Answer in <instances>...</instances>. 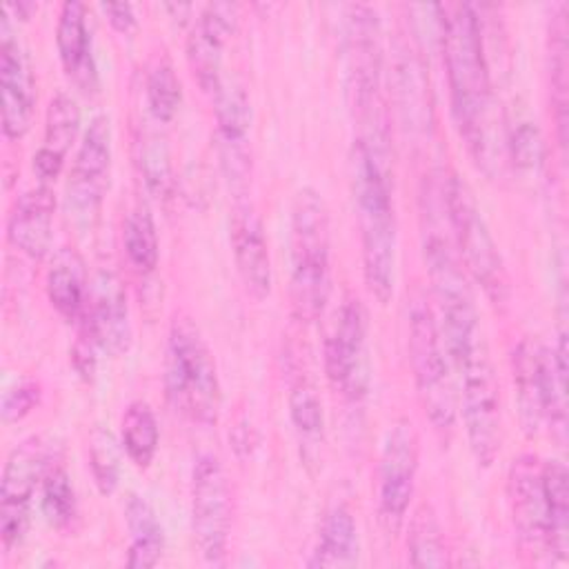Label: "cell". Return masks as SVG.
<instances>
[{"instance_id":"obj_1","label":"cell","mask_w":569,"mask_h":569,"mask_svg":"<svg viewBox=\"0 0 569 569\" xmlns=\"http://www.w3.org/2000/svg\"><path fill=\"white\" fill-rule=\"evenodd\" d=\"M438 40L458 131L476 162L489 173V167L500 160V127L476 7L438 4Z\"/></svg>"},{"instance_id":"obj_2","label":"cell","mask_w":569,"mask_h":569,"mask_svg":"<svg viewBox=\"0 0 569 569\" xmlns=\"http://www.w3.org/2000/svg\"><path fill=\"white\" fill-rule=\"evenodd\" d=\"M351 189L360 227L365 282L371 296L385 305L396 284L398 249L389 144L356 138L351 149Z\"/></svg>"},{"instance_id":"obj_3","label":"cell","mask_w":569,"mask_h":569,"mask_svg":"<svg viewBox=\"0 0 569 569\" xmlns=\"http://www.w3.org/2000/svg\"><path fill=\"white\" fill-rule=\"evenodd\" d=\"M331 293L329 211L313 187H302L289 213V296L293 316L313 322Z\"/></svg>"},{"instance_id":"obj_4","label":"cell","mask_w":569,"mask_h":569,"mask_svg":"<svg viewBox=\"0 0 569 569\" xmlns=\"http://www.w3.org/2000/svg\"><path fill=\"white\" fill-rule=\"evenodd\" d=\"M164 391L171 407L196 425H216L222 393L213 356L187 313H176L164 349Z\"/></svg>"},{"instance_id":"obj_5","label":"cell","mask_w":569,"mask_h":569,"mask_svg":"<svg viewBox=\"0 0 569 569\" xmlns=\"http://www.w3.org/2000/svg\"><path fill=\"white\" fill-rule=\"evenodd\" d=\"M422 251L440 313V338L451 367L458 369L485 347L469 273L451 249V242L436 227L425 231Z\"/></svg>"},{"instance_id":"obj_6","label":"cell","mask_w":569,"mask_h":569,"mask_svg":"<svg viewBox=\"0 0 569 569\" xmlns=\"http://www.w3.org/2000/svg\"><path fill=\"white\" fill-rule=\"evenodd\" d=\"M409 362L418 400L438 431H451L458 416V396L451 362L445 351L438 320L422 296L409 305Z\"/></svg>"},{"instance_id":"obj_7","label":"cell","mask_w":569,"mask_h":569,"mask_svg":"<svg viewBox=\"0 0 569 569\" xmlns=\"http://www.w3.org/2000/svg\"><path fill=\"white\" fill-rule=\"evenodd\" d=\"M442 196L465 271L482 287L493 305H502L509 298L507 269L473 191L458 173H451L442 187Z\"/></svg>"},{"instance_id":"obj_8","label":"cell","mask_w":569,"mask_h":569,"mask_svg":"<svg viewBox=\"0 0 569 569\" xmlns=\"http://www.w3.org/2000/svg\"><path fill=\"white\" fill-rule=\"evenodd\" d=\"M325 369L331 387L349 402H362L371 387L369 318L360 298L340 305L336 325L325 342Z\"/></svg>"},{"instance_id":"obj_9","label":"cell","mask_w":569,"mask_h":569,"mask_svg":"<svg viewBox=\"0 0 569 569\" xmlns=\"http://www.w3.org/2000/svg\"><path fill=\"white\" fill-rule=\"evenodd\" d=\"M191 533L207 565H222L231 533V487L218 456L200 453L191 471Z\"/></svg>"},{"instance_id":"obj_10","label":"cell","mask_w":569,"mask_h":569,"mask_svg":"<svg viewBox=\"0 0 569 569\" xmlns=\"http://www.w3.org/2000/svg\"><path fill=\"white\" fill-rule=\"evenodd\" d=\"M460 409L469 449L480 467H491L500 451V391L487 347L467 358L458 369Z\"/></svg>"},{"instance_id":"obj_11","label":"cell","mask_w":569,"mask_h":569,"mask_svg":"<svg viewBox=\"0 0 569 569\" xmlns=\"http://www.w3.org/2000/svg\"><path fill=\"white\" fill-rule=\"evenodd\" d=\"M49 458V447L40 436L24 438L7 456L0 482V538L4 549L20 545L27 533L31 498L51 467Z\"/></svg>"},{"instance_id":"obj_12","label":"cell","mask_w":569,"mask_h":569,"mask_svg":"<svg viewBox=\"0 0 569 569\" xmlns=\"http://www.w3.org/2000/svg\"><path fill=\"white\" fill-rule=\"evenodd\" d=\"M418 469V436L409 418L396 420L382 442L378 465V518L389 536L405 522Z\"/></svg>"},{"instance_id":"obj_13","label":"cell","mask_w":569,"mask_h":569,"mask_svg":"<svg viewBox=\"0 0 569 569\" xmlns=\"http://www.w3.org/2000/svg\"><path fill=\"white\" fill-rule=\"evenodd\" d=\"M111 176V122L98 113L91 118L78 144L69 182L67 207L73 213L76 224L91 227L98 218L100 204L109 189Z\"/></svg>"},{"instance_id":"obj_14","label":"cell","mask_w":569,"mask_h":569,"mask_svg":"<svg viewBox=\"0 0 569 569\" xmlns=\"http://www.w3.org/2000/svg\"><path fill=\"white\" fill-rule=\"evenodd\" d=\"M0 89H2V133L20 140L33 120L36 76L27 49L11 27V16L2 9L0 20Z\"/></svg>"},{"instance_id":"obj_15","label":"cell","mask_w":569,"mask_h":569,"mask_svg":"<svg viewBox=\"0 0 569 569\" xmlns=\"http://www.w3.org/2000/svg\"><path fill=\"white\" fill-rule=\"evenodd\" d=\"M238 24V7L209 2L193 20L187 36V60L200 89L211 98L222 89V51Z\"/></svg>"},{"instance_id":"obj_16","label":"cell","mask_w":569,"mask_h":569,"mask_svg":"<svg viewBox=\"0 0 569 569\" xmlns=\"http://www.w3.org/2000/svg\"><path fill=\"white\" fill-rule=\"evenodd\" d=\"M507 491L513 529L522 549L536 556L547 553V505L538 456L522 453L511 462Z\"/></svg>"},{"instance_id":"obj_17","label":"cell","mask_w":569,"mask_h":569,"mask_svg":"<svg viewBox=\"0 0 569 569\" xmlns=\"http://www.w3.org/2000/svg\"><path fill=\"white\" fill-rule=\"evenodd\" d=\"M231 253L238 276L249 296L262 300L271 291V258L264 227L251 202L242 200L231 211L229 222Z\"/></svg>"},{"instance_id":"obj_18","label":"cell","mask_w":569,"mask_h":569,"mask_svg":"<svg viewBox=\"0 0 569 569\" xmlns=\"http://www.w3.org/2000/svg\"><path fill=\"white\" fill-rule=\"evenodd\" d=\"M82 318L89 322L100 347L113 356L131 347V316L122 280L111 269H98L89 284Z\"/></svg>"},{"instance_id":"obj_19","label":"cell","mask_w":569,"mask_h":569,"mask_svg":"<svg viewBox=\"0 0 569 569\" xmlns=\"http://www.w3.org/2000/svg\"><path fill=\"white\" fill-rule=\"evenodd\" d=\"M56 196L49 184H38L16 198L7 218V238L24 256L40 260L53 238Z\"/></svg>"},{"instance_id":"obj_20","label":"cell","mask_w":569,"mask_h":569,"mask_svg":"<svg viewBox=\"0 0 569 569\" xmlns=\"http://www.w3.org/2000/svg\"><path fill=\"white\" fill-rule=\"evenodd\" d=\"M56 44L67 78L82 93H93L98 89V64L87 27V7L82 2H62L56 24Z\"/></svg>"},{"instance_id":"obj_21","label":"cell","mask_w":569,"mask_h":569,"mask_svg":"<svg viewBox=\"0 0 569 569\" xmlns=\"http://www.w3.org/2000/svg\"><path fill=\"white\" fill-rule=\"evenodd\" d=\"M216 111L218 140L229 180H242L247 173V136L251 127V104L242 84L224 82L211 98Z\"/></svg>"},{"instance_id":"obj_22","label":"cell","mask_w":569,"mask_h":569,"mask_svg":"<svg viewBox=\"0 0 569 569\" xmlns=\"http://www.w3.org/2000/svg\"><path fill=\"white\" fill-rule=\"evenodd\" d=\"M47 298L51 307L69 322H78L87 309L89 280L82 256L73 247H60L49 262Z\"/></svg>"},{"instance_id":"obj_23","label":"cell","mask_w":569,"mask_h":569,"mask_svg":"<svg viewBox=\"0 0 569 569\" xmlns=\"http://www.w3.org/2000/svg\"><path fill=\"white\" fill-rule=\"evenodd\" d=\"M393 93L398 100V111L405 118V127L411 131L425 133L431 124V102H429V82L425 67L416 51L407 44L396 49L393 58Z\"/></svg>"},{"instance_id":"obj_24","label":"cell","mask_w":569,"mask_h":569,"mask_svg":"<svg viewBox=\"0 0 569 569\" xmlns=\"http://www.w3.org/2000/svg\"><path fill=\"white\" fill-rule=\"evenodd\" d=\"M360 556V538L353 513L345 505L331 507L320 525L309 567H353Z\"/></svg>"},{"instance_id":"obj_25","label":"cell","mask_w":569,"mask_h":569,"mask_svg":"<svg viewBox=\"0 0 569 569\" xmlns=\"http://www.w3.org/2000/svg\"><path fill=\"white\" fill-rule=\"evenodd\" d=\"M124 522L131 536L127 565L136 569L153 567L164 551V529L151 502L142 496L131 493L124 505Z\"/></svg>"},{"instance_id":"obj_26","label":"cell","mask_w":569,"mask_h":569,"mask_svg":"<svg viewBox=\"0 0 569 569\" xmlns=\"http://www.w3.org/2000/svg\"><path fill=\"white\" fill-rule=\"evenodd\" d=\"M542 489L547 505V556L565 560L569 540V491L567 467L560 460L542 462Z\"/></svg>"},{"instance_id":"obj_27","label":"cell","mask_w":569,"mask_h":569,"mask_svg":"<svg viewBox=\"0 0 569 569\" xmlns=\"http://www.w3.org/2000/svg\"><path fill=\"white\" fill-rule=\"evenodd\" d=\"M120 440L129 460L136 467H149L160 442L158 422L153 409L144 400H133L127 405L120 420Z\"/></svg>"},{"instance_id":"obj_28","label":"cell","mask_w":569,"mask_h":569,"mask_svg":"<svg viewBox=\"0 0 569 569\" xmlns=\"http://www.w3.org/2000/svg\"><path fill=\"white\" fill-rule=\"evenodd\" d=\"M122 244L129 264L140 273H151L158 267L160 244L151 211L140 202L136 204L122 224Z\"/></svg>"},{"instance_id":"obj_29","label":"cell","mask_w":569,"mask_h":569,"mask_svg":"<svg viewBox=\"0 0 569 569\" xmlns=\"http://www.w3.org/2000/svg\"><path fill=\"white\" fill-rule=\"evenodd\" d=\"M289 418L298 436L300 449L309 460L311 451L313 453L320 451V442L325 433V413H322V402L316 389L305 380L296 382L289 393Z\"/></svg>"},{"instance_id":"obj_30","label":"cell","mask_w":569,"mask_h":569,"mask_svg":"<svg viewBox=\"0 0 569 569\" xmlns=\"http://www.w3.org/2000/svg\"><path fill=\"white\" fill-rule=\"evenodd\" d=\"M538 365H540V347L522 340L513 349V380L518 387L520 413L527 429H536L538 422L542 420Z\"/></svg>"},{"instance_id":"obj_31","label":"cell","mask_w":569,"mask_h":569,"mask_svg":"<svg viewBox=\"0 0 569 569\" xmlns=\"http://www.w3.org/2000/svg\"><path fill=\"white\" fill-rule=\"evenodd\" d=\"M409 562L413 567H445L449 565L447 547L433 511L422 505L409 525Z\"/></svg>"},{"instance_id":"obj_32","label":"cell","mask_w":569,"mask_h":569,"mask_svg":"<svg viewBox=\"0 0 569 569\" xmlns=\"http://www.w3.org/2000/svg\"><path fill=\"white\" fill-rule=\"evenodd\" d=\"M144 89H147V107H149L153 120L171 122L180 109L182 89H180V80L176 76L173 64L164 56H160L151 62V67L147 71Z\"/></svg>"},{"instance_id":"obj_33","label":"cell","mask_w":569,"mask_h":569,"mask_svg":"<svg viewBox=\"0 0 569 569\" xmlns=\"http://www.w3.org/2000/svg\"><path fill=\"white\" fill-rule=\"evenodd\" d=\"M40 507L47 522L56 529H67L76 513L78 500L73 485L62 465H51L40 482Z\"/></svg>"},{"instance_id":"obj_34","label":"cell","mask_w":569,"mask_h":569,"mask_svg":"<svg viewBox=\"0 0 569 569\" xmlns=\"http://www.w3.org/2000/svg\"><path fill=\"white\" fill-rule=\"evenodd\" d=\"M136 147H138V167L147 189L156 198H169L173 189V171H171V156L164 138H160V133L147 131L138 138Z\"/></svg>"},{"instance_id":"obj_35","label":"cell","mask_w":569,"mask_h":569,"mask_svg":"<svg viewBox=\"0 0 569 569\" xmlns=\"http://www.w3.org/2000/svg\"><path fill=\"white\" fill-rule=\"evenodd\" d=\"M78 131H80L78 102L69 93L58 91L47 104L42 147H47V149H51L60 156H67V151L73 144Z\"/></svg>"},{"instance_id":"obj_36","label":"cell","mask_w":569,"mask_h":569,"mask_svg":"<svg viewBox=\"0 0 569 569\" xmlns=\"http://www.w3.org/2000/svg\"><path fill=\"white\" fill-rule=\"evenodd\" d=\"M89 467L98 491L111 496L120 482V458L113 436L104 429H93L89 436Z\"/></svg>"},{"instance_id":"obj_37","label":"cell","mask_w":569,"mask_h":569,"mask_svg":"<svg viewBox=\"0 0 569 569\" xmlns=\"http://www.w3.org/2000/svg\"><path fill=\"white\" fill-rule=\"evenodd\" d=\"M507 151H509V160L520 171L538 169L542 162V153H545L540 129L529 120L518 122L509 133Z\"/></svg>"},{"instance_id":"obj_38","label":"cell","mask_w":569,"mask_h":569,"mask_svg":"<svg viewBox=\"0 0 569 569\" xmlns=\"http://www.w3.org/2000/svg\"><path fill=\"white\" fill-rule=\"evenodd\" d=\"M40 402V385L33 380H22L18 385H13L11 389L4 391L2 396V420L9 422H18L22 420L27 413H31V409Z\"/></svg>"},{"instance_id":"obj_39","label":"cell","mask_w":569,"mask_h":569,"mask_svg":"<svg viewBox=\"0 0 569 569\" xmlns=\"http://www.w3.org/2000/svg\"><path fill=\"white\" fill-rule=\"evenodd\" d=\"M78 338L73 342V349H71V360H73V367L76 371L91 380L93 373H96V365H98V351L102 349L96 333L91 331L89 322L84 318L78 320Z\"/></svg>"},{"instance_id":"obj_40","label":"cell","mask_w":569,"mask_h":569,"mask_svg":"<svg viewBox=\"0 0 569 569\" xmlns=\"http://www.w3.org/2000/svg\"><path fill=\"white\" fill-rule=\"evenodd\" d=\"M62 167H64V156H60L47 147H40L33 153V171L40 178V184L56 182V178L62 173Z\"/></svg>"},{"instance_id":"obj_41","label":"cell","mask_w":569,"mask_h":569,"mask_svg":"<svg viewBox=\"0 0 569 569\" xmlns=\"http://www.w3.org/2000/svg\"><path fill=\"white\" fill-rule=\"evenodd\" d=\"M100 9L104 11L109 24L120 33H129L138 24L136 11L129 2H102Z\"/></svg>"}]
</instances>
